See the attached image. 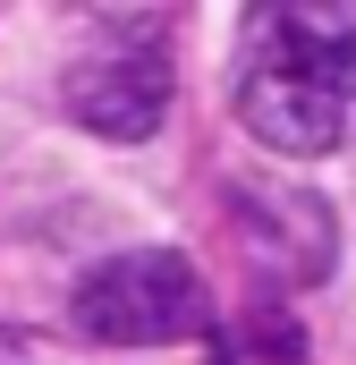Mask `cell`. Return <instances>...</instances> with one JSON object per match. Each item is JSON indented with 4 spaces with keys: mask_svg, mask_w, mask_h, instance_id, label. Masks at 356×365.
<instances>
[{
    "mask_svg": "<svg viewBox=\"0 0 356 365\" xmlns=\"http://www.w3.org/2000/svg\"><path fill=\"white\" fill-rule=\"evenodd\" d=\"M238 204H246V221H255V247H263L288 280H331L340 238H331L323 195H297V187H246Z\"/></svg>",
    "mask_w": 356,
    "mask_h": 365,
    "instance_id": "5",
    "label": "cell"
},
{
    "mask_svg": "<svg viewBox=\"0 0 356 365\" xmlns=\"http://www.w3.org/2000/svg\"><path fill=\"white\" fill-rule=\"evenodd\" d=\"M238 110L271 153H331L348 128V77H314V68H271V60H238Z\"/></svg>",
    "mask_w": 356,
    "mask_h": 365,
    "instance_id": "2",
    "label": "cell"
},
{
    "mask_svg": "<svg viewBox=\"0 0 356 365\" xmlns=\"http://www.w3.org/2000/svg\"><path fill=\"white\" fill-rule=\"evenodd\" d=\"M68 119L110 136V145H145L162 119H170V68L162 51H93L68 68Z\"/></svg>",
    "mask_w": 356,
    "mask_h": 365,
    "instance_id": "3",
    "label": "cell"
},
{
    "mask_svg": "<svg viewBox=\"0 0 356 365\" xmlns=\"http://www.w3.org/2000/svg\"><path fill=\"white\" fill-rule=\"evenodd\" d=\"M68 314L102 349H170V340L204 331V272L178 247H136V255L93 264L68 297Z\"/></svg>",
    "mask_w": 356,
    "mask_h": 365,
    "instance_id": "1",
    "label": "cell"
},
{
    "mask_svg": "<svg viewBox=\"0 0 356 365\" xmlns=\"http://www.w3.org/2000/svg\"><path fill=\"white\" fill-rule=\"evenodd\" d=\"M238 60L348 77V68H356V0H255Z\"/></svg>",
    "mask_w": 356,
    "mask_h": 365,
    "instance_id": "4",
    "label": "cell"
},
{
    "mask_svg": "<svg viewBox=\"0 0 356 365\" xmlns=\"http://www.w3.org/2000/svg\"><path fill=\"white\" fill-rule=\"evenodd\" d=\"M0 365H34V357H26V340H17V331H0Z\"/></svg>",
    "mask_w": 356,
    "mask_h": 365,
    "instance_id": "6",
    "label": "cell"
}]
</instances>
